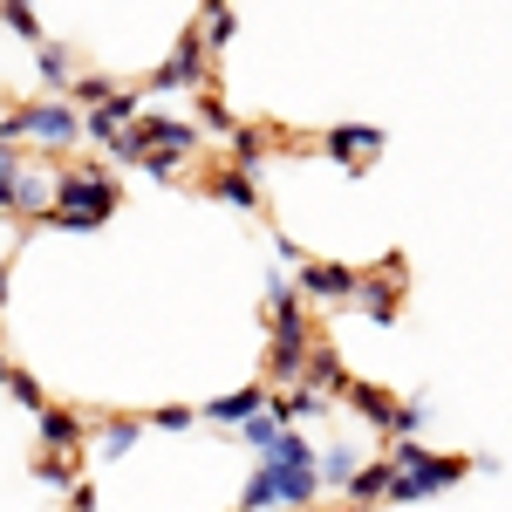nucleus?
Listing matches in <instances>:
<instances>
[{"label": "nucleus", "instance_id": "nucleus-1", "mask_svg": "<svg viewBox=\"0 0 512 512\" xmlns=\"http://www.w3.org/2000/svg\"><path fill=\"white\" fill-rule=\"evenodd\" d=\"M321 451L308 444L301 431H287L253 465V478H246V492H239V512H274V506H294V512H308V506H321Z\"/></svg>", "mask_w": 512, "mask_h": 512}, {"label": "nucleus", "instance_id": "nucleus-2", "mask_svg": "<svg viewBox=\"0 0 512 512\" xmlns=\"http://www.w3.org/2000/svg\"><path fill=\"white\" fill-rule=\"evenodd\" d=\"M110 212H117V178L96 171V164H69L62 185H55V212H48V226H55V233H96Z\"/></svg>", "mask_w": 512, "mask_h": 512}, {"label": "nucleus", "instance_id": "nucleus-3", "mask_svg": "<svg viewBox=\"0 0 512 512\" xmlns=\"http://www.w3.org/2000/svg\"><path fill=\"white\" fill-rule=\"evenodd\" d=\"M14 137L48 144V151H69V144L82 137V117L69 110V103L41 96V103H21V110H7V117H0V144H14Z\"/></svg>", "mask_w": 512, "mask_h": 512}, {"label": "nucleus", "instance_id": "nucleus-4", "mask_svg": "<svg viewBox=\"0 0 512 512\" xmlns=\"http://www.w3.org/2000/svg\"><path fill=\"white\" fill-rule=\"evenodd\" d=\"M465 472H472L465 458H444V451H424L417 465H403V472H396L390 499H396V506H417V499H437V492H451V485H458Z\"/></svg>", "mask_w": 512, "mask_h": 512}, {"label": "nucleus", "instance_id": "nucleus-5", "mask_svg": "<svg viewBox=\"0 0 512 512\" xmlns=\"http://www.w3.org/2000/svg\"><path fill=\"white\" fill-rule=\"evenodd\" d=\"M294 287H301V301H321V308H335V301H355L362 274L335 267V260H301V267H294Z\"/></svg>", "mask_w": 512, "mask_h": 512}, {"label": "nucleus", "instance_id": "nucleus-6", "mask_svg": "<svg viewBox=\"0 0 512 512\" xmlns=\"http://www.w3.org/2000/svg\"><path fill=\"white\" fill-rule=\"evenodd\" d=\"M137 117H144V89H117L103 110H82V137H89V144H117Z\"/></svg>", "mask_w": 512, "mask_h": 512}, {"label": "nucleus", "instance_id": "nucleus-7", "mask_svg": "<svg viewBox=\"0 0 512 512\" xmlns=\"http://www.w3.org/2000/svg\"><path fill=\"white\" fill-rule=\"evenodd\" d=\"M35 424H41V444H48V458H76L82 444L96 437V424H82L76 410H62V403H48Z\"/></svg>", "mask_w": 512, "mask_h": 512}, {"label": "nucleus", "instance_id": "nucleus-8", "mask_svg": "<svg viewBox=\"0 0 512 512\" xmlns=\"http://www.w3.org/2000/svg\"><path fill=\"white\" fill-rule=\"evenodd\" d=\"M390 485H396V458H369V465L349 478V492H342V499H349V512H369V506H383V499H390Z\"/></svg>", "mask_w": 512, "mask_h": 512}, {"label": "nucleus", "instance_id": "nucleus-9", "mask_svg": "<svg viewBox=\"0 0 512 512\" xmlns=\"http://www.w3.org/2000/svg\"><path fill=\"white\" fill-rule=\"evenodd\" d=\"M205 55H212L205 41H178V55H171L158 76H151V89H144V96H158V89H178V82H198V89H205Z\"/></svg>", "mask_w": 512, "mask_h": 512}, {"label": "nucleus", "instance_id": "nucleus-10", "mask_svg": "<svg viewBox=\"0 0 512 512\" xmlns=\"http://www.w3.org/2000/svg\"><path fill=\"white\" fill-rule=\"evenodd\" d=\"M355 301L369 308L376 321H396V301H403V267H383V274H362V287H355Z\"/></svg>", "mask_w": 512, "mask_h": 512}, {"label": "nucleus", "instance_id": "nucleus-11", "mask_svg": "<svg viewBox=\"0 0 512 512\" xmlns=\"http://www.w3.org/2000/svg\"><path fill=\"white\" fill-rule=\"evenodd\" d=\"M267 403H274V396L260 390V383H246V390H233V396H212L198 417H205V424H233V431H239V424H246V417H260Z\"/></svg>", "mask_w": 512, "mask_h": 512}, {"label": "nucleus", "instance_id": "nucleus-12", "mask_svg": "<svg viewBox=\"0 0 512 512\" xmlns=\"http://www.w3.org/2000/svg\"><path fill=\"white\" fill-rule=\"evenodd\" d=\"M321 144H328V151H335L342 164H369L376 151H383V130H362V123H342V130H328Z\"/></svg>", "mask_w": 512, "mask_h": 512}, {"label": "nucleus", "instance_id": "nucleus-13", "mask_svg": "<svg viewBox=\"0 0 512 512\" xmlns=\"http://www.w3.org/2000/svg\"><path fill=\"white\" fill-rule=\"evenodd\" d=\"M267 144H274V130H267V123H239L233 137H226V151H233V171H239V178H253V171H260Z\"/></svg>", "mask_w": 512, "mask_h": 512}, {"label": "nucleus", "instance_id": "nucleus-14", "mask_svg": "<svg viewBox=\"0 0 512 512\" xmlns=\"http://www.w3.org/2000/svg\"><path fill=\"white\" fill-rule=\"evenodd\" d=\"M144 431H151V417H110V424H103V437H96V451L117 465V458H130V451L144 444Z\"/></svg>", "mask_w": 512, "mask_h": 512}, {"label": "nucleus", "instance_id": "nucleus-15", "mask_svg": "<svg viewBox=\"0 0 512 512\" xmlns=\"http://www.w3.org/2000/svg\"><path fill=\"white\" fill-rule=\"evenodd\" d=\"M274 410H280V424H287V431H301L308 417H321V410H328V396H321L315 383H294L287 396H274Z\"/></svg>", "mask_w": 512, "mask_h": 512}, {"label": "nucleus", "instance_id": "nucleus-16", "mask_svg": "<svg viewBox=\"0 0 512 512\" xmlns=\"http://www.w3.org/2000/svg\"><path fill=\"white\" fill-rule=\"evenodd\" d=\"M205 192L226 198L233 212H260V192H253V178H239V171H212V178H205Z\"/></svg>", "mask_w": 512, "mask_h": 512}, {"label": "nucleus", "instance_id": "nucleus-17", "mask_svg": "<svg viewBox=\"0 0 512 512\" xmlns=\"http://www.w3.org/2000/svg\"><path fill=\"white\" fill-rule=\"evenodd\" d=\"M362 465H369L362 451H349V444H335V451H321V485H328V492H349V478L362 472Z\"/></svg>", "mask_w": 512, "mask_h": 512}, {"label": "nucleus", "instance_id": "nucleus-18", "mask_svg": "<svg viewBox=\"0 0 512 512\" xmlns=\"http://www.w3.org/2000/svg\"><path fill=\"white\" fill-rule=\"evenodd\" d=\"M192 123H198V130H212V137H233V130H239L233 110H226L212 89H198V96H192Z\"/></svg>", "mask_w": 512, "mask_h": 512}, {"label": "nucleus", "instance_id": "nucleus-19", "mask_svg": "<svg viewBox=\"0 0 512 512\" xmlns=\"http://www.w3.org/2000/svg\"><path fill=\"white\" fill-rule=\"evenodd\" d=\"M349 403L362 410V417H369V424H376V431H396V403H390L383 390H369V383H349Z\"/></svg>", "mask_w": 512, "mask_h": 512}, {"label": "nucleus", "instance_id": "nucleus-20", "mask_svg": "<svg viewBox=\"0 0 512 512\" xmlns=\"http://www.w3.org/2000/svg\"><path fill=\"white\" fill-rule=\"evenodd\" d=\"M239 437H246V444H253V451L267 458V451H274L280 437H287V424H280V410H274V403H267L260 417H246V424H239Z\"/></svg>", "mask_w": 512, "mask_h": 512}, {"label": "nucleus", "instance_id": "nucleus-21", "mask_svg": "<svg viewBox=\"0 0 512 512\" xmlns=\"http://www.w3.org/2000/svg\"><path fill=\"white\" fill-rule=\"evenodd\" d=\"M35 69H41V82H48V89H76V76H69V55H62L55 41H41V48H35Z\"/></svg>", "mask_w": 512, "mask_h": 512}, {"label": "nucleus", "instance_id": "nucleus-22", "mask_svg": "<svg viewBox=\"0 0 512 512\" xmlns=\"http://www.w3.org/2000/svg\"><path fill=\"white\" fill-rule=\"evenodd\" d=\"M205 48H226V41H233V7H226V0H205Z\"/></svg>", "mask_w": 512, "mask_h": 512}, {"label": "nucleus", "instance_id": "nucleus-23", "mask_svg": "<svg viewBox=\"0 0 512 512\" xmlns=\"http://www.w3.org/2000/svg\"><path fill=\"white\" fill-rule=\"evenodd\" d=\"M21 151H14V144H0V212H14V185H21Z\"/></svg>", "mask_w": 512, "mask_h": 512}, {"label": "nucleus", "instance_id": "nucleus-24", "mask_svg": "<svg viewBox=\"0 0 512 512\" xmlns=\"http://www.w3.org/2000/svg\"><path fill=\"white\" fill-rule=\"evenodd\" d=\"M7 390H14V403H28L35 417H41V410H48V396H41V383H35V376H28V369H14V376H7Z\"/></svg>", "mask_w": 512, "mask_h": 512}, {"label": "nucleus", "instance_id": "nucleus-25", "mask_svg": "<svg viewBox=\"0 0 512 512\" xmlns=\"http://www.w3.org/2000/svg\"><path fill=\"white\" fill-rule=\"evenodd\" d=\"M0 14H7V28H14V35H28L41 48V35H35V7H28V0H0Z\"/></svg>", "mask_w": 512, "mask_h": 512}, {"label": "nucleus", "instance_id": "nucleus-26", "mask_svg": "<svg viewBox=\"0 0 512 512\" xmlns=\"http://www.w3.org/2000/svg\"><path fill=\"white\" fill-rule=\"evenodd\" d=\"M198 410H185V403H164V410H151V431H192Z\"/></svg>", "mask_w": 512, "mask_h": 512}, {"label": "nucleus", "instance_id": "nucleus-27", "mask_svg": "<svg viewBox=\"0 0 512 512\" xmlns=\"http://www.w3.org/2000/svg\"><path fill=\"white\" fill-rule=\"evenodd\" d=\"M7 376H14V362H7V355H0V383H7Z\"/></svg>", "mask_w": 512, "mask_h": 512}, {"label": "nucleus", "instance_id": "nucleus-28", "mask_svg": "<svg viewBox=\"0 0 512 512\" xmlns=\"http://www.w3.org/2000/svg\"><path fill=\"white\" fill-rule=\"evenodd\" d=\"M0 301H7V260H0Z\"/></svg>", "mask_w": 512, "mask_h": 512}]
</instances>
